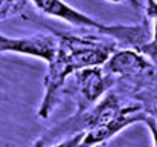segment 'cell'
I'll use <instances>...</instances> for the list:
<instances>
[{
    "mask_svg": "<svg viewBox=\"0 0 157 147\" xmlns=\"http://www.w3.org/2000/svg\"><path fill=\"white\" fill-rule=\"evenodd\" d=\"M110 55V49L105 45L95 43L90 40H81L76 37H64L61 45H58V51L49 63V72L44 80L46 94L43 103L40 106L38 115L48 118L52 113L53 107L58 103L59 89L63 88L69 74L75 71L92 67L107 61Z\"/></svg>",
    "mask_w": 157,
    "mask_h": 147,
    "instance_id": "cell-1",
    "label": "cell"
},
{
    "mask_svg": "<svg viewBox=\"0 0 157 147\" xmlns=\"http://www.w3.org/2000/svg\"><path fill=\"white\" fill-rule=\"evenodd\" d=\"M34 5L43 11L48 15H52L55 18H59L63 22H67L73 26H84V28H95L110 37H114L124 43H136L142 40L147 34L144 26H124V25H102L98 20L86 15L84 12H79L78 9L72 8L63 0H32Z\"/></svg>",
    "mask_w": 157,
    "mask_h": 147,
    "instance_id": "cell-2",
    "label": "cell"
},
{
    "mask_svg": "<svg viewBox=\"0 0 157 147\" xmlns=\"http://www.w3.org/2000/svg\"><path fill=\"white\" fill-rule=\"evenodd\" d=\"M58 51V43L49 35H35L28 39H9L3 46H0V52H15L23 55H31L37 58H43L46 61H52Z\"/></svg>",
    "mask_w": 157,
    "mask_h": 147,
    "instance_id": "cell-3",
    "label": "cell"
},
{
    "mask_svg": "<svg viewBox=\"0 0 157 147\" xmlns=\"http://www.w3.org/2000/svg\"><path fill=\"white\" fill-rule=\"evenodd\" d=\"M76 80H78L81 97L84 100L82 109L87 104H92L93 101H96L98 97L105 92V89H108V84H110V80L102 75L101 71H98L95 67L81 69L76 74ZM82 109L79 112H82Z\"/></svg>",
    "mask_w": 157,
    "mask_h": 147,
    "instance_id": "cell-4",
    "label": "cell"
},
{
    "mask_svg": "<svg viewBox=\"0 0 157 147\" xmlns=\"http://www.w3.org/2000/svg\"><path fill=\"white\" fill-rule=\"evenodd\" d=\"M148 67V63L131 51H122L108 60L107 71L116 74H137Z\"/></svg>",
    "mask_w": 157,
    "mask_h": 147,
    "instance_id": "cell-5",
    "label": "cell"
},
{
    "mask_svg": "<svg viewBox=\"0 0 157 147\" xmlns=\"http://www.w3.org/2000/svg\"><path fill=\"white\" fill-rule=\"evenodd\" d=\"M20 8L17 0H0V20H5L17 12Z\"/></svg>",
    "mask_w": 157,
    "mask_h": 147,
    "instance_id": "cell-6",
    "label": "cell"
},
{
    "mask_svg": "<svg viewBox=\"0 0 157 147\" xmlns=\"http://www.w3.org/2000/svg\"><path fill=\"white\" fill-rule=\"evenodd\" d=\"M82 138H84V133L79 132V133L73 135L72 138L64 140V141H61V143H58V144H55V146H52V147H81Z\"/></svg>",
    "mask_w": 157,
    "mask_h": 147,
    "instance_id": "cell-7",
    "label": "cell"
},
{
    "mask_svg": "<svg viewBox=\"0 0 157 147\" xmlns=\"http://www.w3.org/2000/svg\"><path fill=\"white\" fill-rule=\"evenodd\" d=\"M147 124H148L150 129H151V133H153V138H154V144H156V147H157V121L154 118L148 116V118H147Z\"/></svg>",
    "mask_w": 157,
    "mask_h": 147,
    "instance_id": "cell-8",
    "label": "cell"
},
{
    "mask_svg": "<svg viewBox=\"0 0 157 147\" xmlns=\"http://www.w3.org/2000/svg\"><path fill=\"white\" fill-rule=\"evenodd\" d=\"M6 40H8V37H5V35L0 34V46H3V45L6 43Z\"/></svg>",
    "mask_w": 157,
    "mask_h": 147,
    "instance_id": "cell-9",
    "label": "cell"
},
{
    "mask_svg": "<svg viewBox=\"0 0 157 147\" xmlns=\"http://www.w3.org/2000/svg\"><path fill=\"white\" fill-rule=\"evenodd\" d=\"M110 2H121V0H110Z\"/></svg>",
    "mask_w": 157,
    "mask_h": 147,
    "instance_id": "cell-10",
    "label": "cell"
},
{
    "mask_svg": "<svg viewBox=\"0 0 157 147\" xmlns=\"http://www.w3.org/2000/svg\"><path fill=\"white\" fill-rule=\"evenodd\" d=\"M128 2H133V3H134V5H136V2H134V0H128Z\"/></svg>",
    "mask_w": 157,
    "mask_h": 147,
    "instance_id": "cell-11",
    "label": "cell"
}]
</instances>
